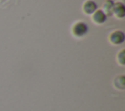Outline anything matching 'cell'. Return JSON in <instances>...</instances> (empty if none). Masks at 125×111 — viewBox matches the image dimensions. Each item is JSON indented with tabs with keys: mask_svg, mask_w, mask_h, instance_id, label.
I'll return each instance as SVG.
<instances>
[{
	"mask_svg": "<svg viewBox=\"0 0 125 111\" xmlns=\"http://www.w3.org/2000/svg\"><path fill=\"white\" fill-rule=\"evenodd\" d=\"M72 33L76 37H82L88 32V25L84 22H77L72 27Z\"/></svg>",
	"mask_w": 125,
	"mask_h": 111,
	"instance_id": "6da1fadb",
	"label": "cell"
},
{
	"mask_svg": "<svg viewBox=\"0 0 125 111\" xmlns=\"http://www.w3.org/2000/svg\"><path fill=\"white\" fill-rule=\"evenodd\" d=\"M124 39H125V35H124V32L121 30H115L111 32L109 35V41L114 45H119L123 43Z\"/></svg>",
	"mask_w": 125,
	"mask_h": 111,
	"instance_id": "7a4b0ae2",
	"label": "cell"
},
{
	"mask_svg": "<svg viewBox=\"0 0 125 111\" xmlns=\"http://www.w3.org/2000/svg\"><path fill=\"white\" fill-rule=\"evenodd\" d=\"M98 6H97V3L93 0H87L85 1V3L83 4V11L86 15H91L93 14L96 10H97Z\"/></svg>",
	"mask_w": 125,
	"mask_h": 111,
	"instance_id": "3957f363",
	"label": "cell"
},
{
	"mask_svg": "<svg viewBox=\"0 0 125 111\" xmlns=\"http://www.w3.org/2000/svg\"><path fill=\"white\" fill-rule=\"evenodd\" d=\"M92 20H93V22H95L96 24L101 25V24H104V23L106 21V16H105V14H104L102 10H96V11L93 13Z\"/></svg>",
	"mask_w": 125,
	"mask_h": 111,
	"instance_id": "277c9868",
	"label": "cell"
},
{
	"mask_svg": "<svg viewBox=\"0 0 125 111\" xmlns=\"http://www.w3.org/2000/svg\"><path fill=\"white\" fill-rule=\"evenodd\" d=\"M112 14H114L116 18L122 19L125 16V8H124V5L122 3H120V2L117 3V4H114Z\"/></svg>",
	"mask_w": 125,
	"mask_h": 111,
	"instance_id": "5b68a950",
	"label": "cell"
},
{
	"mask_svg": "<svg viewBox=\"0 0 125 111\" xmlns=\"http://www.w3.org/2000/svg\"><path fill=\"white\" fill-rule=\"evenodd\" d=\"M113 84L116 88L123 90L125 89V77L123 75H119L117 77H115L114 81H113Z\"/></svg>",
	"mask_w": 125,
	"mask_h": 111,
	"instance_id": "8992f818",
	"label": "cell"
},
{
	"mask_svg": "<svg viewBox=\"0 0 125 111\" xmlns=\"http://www.w3.org/2000/svg\"><path fill=\"white\" fill-rule=\"evenodd\" d=\"M113 7H114L113 2H112L111 0H107V1H105V3L104 4V6H103V10H102V11H103V12L105 14V16L107 17V16L112 15Z\"/></svg>",
	"mask_w": 125,
	"mask_h": 111,
	"instance_id": "52a82bcc",
	"label": "cell"
},
{
	"mask_svg": "<svg viewBox=\"0 0 125 111\" xmlns=\"http://www.w3.org/2000/svg\"><path fill=\"white\" fill-rule=\"evenodd\" d=\"M117 61H118V63L121 66H124L125 65V50L124 49H121L120 52L118 53V55H117Z\"/></svg>",
	"mask_w": 125,
	"mask_h": 111,
	"instance_id": "ba28073f",
	"label": "cell"
}]
</instances>
